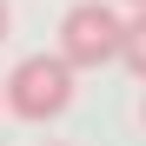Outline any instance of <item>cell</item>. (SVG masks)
<instances>
[{
	"instance_id": "3",
	"label": "cell",
	"mask_w": 146,
	"mask_h": 146,
	"mask_svg": "<svg viewBox=\"0 0 146 146\" xmlns=\"http://www.w3.org/2000/svg\"><path fill=\"white\" fill-rule=\"evenodd\" d=\"M119 60L146 80V7H133V13H126V27H119Z\"/></svg>"
},
{
	"instance_id": "6",
	"label": "cell",
	"mask_w": 146,
	"mask_h": 146,
	"mask_svg": "<svg viewBox=\"0 0 146 146\" xmlns=\"http://www.w3.org/2000/svg\"><path fill=\"white\" fill-rule=\"evenodd\" d=\"M139 113H146V106H139Z\"/></svg>"
},
{
	"instance_id": "1",
	"label": "cell",
	"mask_w": 146,
	"mask_h": 146,
	"mask_svg": "<svg viewBox=\"0 0 146 146\" xmlns=\"http://www.w3.org/2000/svg\"><path fill=\"white\" fill-rule=\"evenodd\" d=\"M119 7H106V0H73V7L60 13V60L73 73H100L119 60Z\"/></svg>"
},
{
	"instance_id": "5",
	"label": "cell",
	"mask_w": 146,
	"mask_h": 146,
	"mask_svg": "<svg viewBox=\"0 0 146 146\" xmlns=\"http://www.w3.org/2000/svg\"><path fill=\"white\" fill-rule=\"evenodd\" d=\"M119 7H146V0H119Z\"/></svg>"
},
{
	"instance_id": "4",
	"label": "cell",
	"mask_w": 146,
	"mask_h": 146,
	"mask_svg": "<svg viewBox=\"0 0 146 146\" xmlns=\"http://www.w3.org/2000/svg\"><path fill=\"white\" fill-rule=\"evenodd\" d=\"M7 20H13V13H7V0H0V40H7Z\"/></svg>"
},
{
	"instance_id": "2",
	"label": "cell",
	"mask_w": 146,
	"mask_h": 146,
	"mask_svg": "<svg viewBox=\"0 0 146 146\" xmlns=\"http://www.w3.org/2000/svg\"><path fill=\"white\" fill-rule=\"evenodd\" d=\"M0 86H7L0 100H7L20 119H60V113L73 106V66H66L60 53H27Z\"/></svg>"
}]
</instances>
